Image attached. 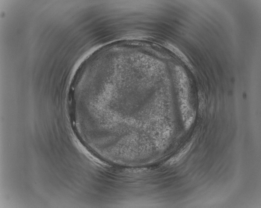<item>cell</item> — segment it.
<instances>
[{
	"label": "cell",
	"mask_w": 261,
	"mask_h": 208,
	"mask_svg": "<svg viewBox=\"0 0 261 208\" xmlns=\"http://www.w3.org/2000/svg\"><path fill=\"white\" fill-rule=\"evenodd\" d=\"M189 147H187V148L184 149L183 151H182L180 153H179V154H177V155H176L175 157H173L172 158V159L169 161V164H170V165H172V164H175V163L179 161L184 156V155H185L186 153L189 150Z\"/></svg>",
	"instance_id": "6da1fadb"
}]
</instances>
